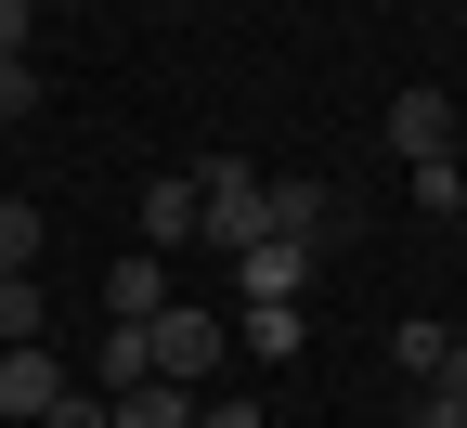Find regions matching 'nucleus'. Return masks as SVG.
Returning a JSON list of instances; mask_svg holds the SVG:
<instances>
[{
    "label": "nucleus",
    "mask_w": 467,
    "mask_h": 428,
    "mask_svg": "<svg viewBox=\"0 0 467 428\" xmlns=\"http://www.w3.org/2000/svg\"><path fill=\"white\" fill-rule=\"evenodd\" d=\"M195 234H208V247H260V234H273V182L247 156H208L195 169Z\"/></svg>",
    "instance_id": "1"
},
{
    "label": "nucleus",
    "mask_w": 467,
    "mask_h": 428,
    "mask_svg": "<svg viewBox=\"0 0 467 428\" xmlns=\"http://www.w3.org/2000/svg\"><path fill=\"white\" fill-rule=\"evenodd\" d=\"M377 130H389V156H402V169H429V156H454V104H441V91H389Z\"/></svg>",
    "instance_id": "4"
},
{
    "label": "nucleus",
    "mask_w": 467,
    "mask_h": 428,
    "mask_svg": "<svg viewBox=\"0 0 467 428\" xmlns=\"http://www.w3.org/2000/svg\"><path fill=\"white\" fill-rule=\"evenodd\" d=\"M441 390H454V402H467V338H454V350H441Z\"/></svg>",
    "instance_id": "20"
},
{
    "label": "nucleus",
    "mask_w": 467,
    "mask_h": 428,
    "mask_svg": "<svg viewBox=\"0 0 467 428\" xmlns=\"http://www.w3.org/2000/svg\"><path fill=\"white\" fill-rule=\"evenodd\" d=\"M104 312H117V325H156V312H169V273H156V247H130V260L104 273Z\"/></svg>",
    "instance_id": "6"
},
{
    "label": "nucleus",
    "mask_w": 467,
    "mask_h": 428,
    "mask_svg": "<svg viewBox=\"0 0 467 428\" xmlns=\"http://www.w3.org/2000/svg\"><path fill=\"white\" fill-rule=\"evenodd\" d=\"M143 363H156L169 390H208L221 363H234V325H221V312H182V298H169V312L143 325Z\"/></svg>",
    "instance_id": "2"
},
{
    "label": "nucleus",
    "mask_w": 467,
    "mask_h": 428,
    "mask_svg": "<svg viewBox=\"0 0 467 428\" xmlns=\"http://www.w3.org/2000/svg\"><path fill=\"white\" fill-rule=\"evenodd\" d=\"M441 350H454V325H389V363H402V377H416V390L441 377Z\"/></svg>",
    "instance_id": "12"
},
{
    "label": "nucleus",
    "mask_w": 467,
    "mask_h": 428,
    "mask_svg": "<svg viewBox=\"0 0 467 428\" xmlns=\"http://www.w3.org/2000/svg\"><path fill=\"white\" fill-rule=\"evenodd\" d=\"M195 428H273V415H260L247 390H221V402H195Z\"/></svg>",
    "instance_id": "16"
},
{
    "label": "nucleus",
    "mask_w": 467,
    "mask_h": 428,
    "mask_svg": "<svg viewBox=\"0 0 467 428\" xmlns=\"http://www.w3.org/2000/svg\"><path fill=\"white\" fill-rule=\"evenodd\" d=\"M273 234H299V247H337V195H325V182H273Z\"/></svg>",
    "instance_id": "8"
},
{
    "label": "nucleus",
    "mask_w": 467,
    "mask_h": 428,
    "mask_svg": "<svg viewBox=\"0 0 467 428\" xmlns=\"http://www.w3.org/2000/svg\"><path fill=\"white\" fill-rule=\"evenodd\" d=\"M402 182H416V221H454V208H467V169H454V156H429V169H402Z\"/></svg>",
    "instance_id": "13"
},
{
    "label": "nucleus",
    "mask_w": 467,
    "mask_h": 428,
    "mask_svg": "<svg viewBox=\"0 0 467 428\" xmlns=\"http://www.w3.org/2000/svg\"><path fill=\"white\" fill-rule=\"evenodd\" d=\"M26 338H52V298H39V273H0V350H26Z\"/></svg>",
    "instance_id": "10"
},
{
    "label": "nucleus",
    "mask_w": 467,
    "mask_h": 428,
    "mask_svg": "<svg viewBox=\"0 0 467 428\" xmlns=\"http://www.w3.org/2000/svg\"><path fill=\"white\" fill-rule=\"evenodd\" d=\"M234 338H247L260 363H299V338H312V325H299V298H247V325H234Z\"/></svg>",
    "instance_id": "9"
},
{
    "label": "nucleus",
    "mask_w": 467,
    "mask_h": 428,
    "mask_svg": "<svg viewBox=\"0 0 467 428\" xmlns=\"http://www.w3.org/2000/svg\"><path fill=\"white\" fill-rule=\"evenodd\" d=\"M26 26H39L26 0H0V66H26Z\"/></svg>",
    "instance_id": "18"
},
{
    "label": "nucleus",
    "mask_w": 467,
    "mask_h": 428,
    "mask_svg": "<svg viewBox=\"0 0 467 428\" xmlns=\"http://www.w3.org/2000/svg\"><path fill=\"white\" fill-rule=\"evenodd\" d=\"M117 428H195V390H169V377L117 390Z\"/></svg>",
    "instance_id": "11"
},
{
    "label": "nucleus",
    "mask_w": 467,
    "mask_h": 428,
    "mask_svg": "<svg viewBox=\"0 0 467 428\" xmlns=\"http://www.w3.org/2000/svg\"><path fill=\"white\" fill-rule=\"evenodd\" d=\"M402 428H467V402H454V390L429 377V390H416V415H402Z\"/></svg>",
    "instance_id": "17"
},
{
    "label": "nucleus",
    "mask_w": 467,
    "mask_h": 428,
    "mask_svg": "<svg viewBox=\"0 0 467 428\" xmlns=\"http://www.w3.org/2000/svg\"><path fill=\"white\" fill-rule=\"evenodd\" d=\"M0 273H39V208H26V195L0 208Z\"/></svg>",
    "instance_id": "14"
},
{
    "label": "nucleus",
    "mask_w": 467,
    "mask_h": 428,
    "mask_svg": "<svg viewBox=\"0 0 467 428\" xmlns=\"http://www.w3.org/2000/svg\"><path fill=\"white\" fill-rule=\"evenodd\" d=\"M78 377L66 363H52V338H26V350H0V428H39L52 402H66Z\"/></svg>",
    "instance_id": "3"
},
{
    "label": "nucleus",
    "mask_w": 467,
    "mask_h": 428,
    "mask_svg": "<svg viewBox=\"0 0 467 428\" xmlns=\"http://www.w3.org/2000/svg\"><path fill=\"white\" fill-rule=\"evenodd\" d=\"M312 260H325V247H299V234H260V247H234V286H247V298H299Z\"/></svg>",
    "instance_id": "5"
},
{
    "label": "nucleus",
    "mask_w": 467,
    "mask_h": 428,
    "mask_svg": "<svg viewBox=\"0 0 467 428\" xmlns=\"http://www.w3.org/2000/svg\"><path fill=\"white\" fill-rule=\"evenodd\" d=\"M143 247H195V169L143 182Z\"/></svg>",
    "instance_id": "7"
},
{
    "label": "nucleus",
    "mask_w": 467,
    "mask_h": 428,
    "mask_svg": "<svg viewBox=\"0 0 467 428\" xmlns=\"http://www.w3.org/2000/svg\"><path fill=\"white\" fill-rule=\"evenodd\" d=\"M39 428H117V402H104V390H66V402L39 415Z\"/></svg>",
    "instance_id": "15"
},
{
    "label": "nucleus",
    "mask_w": 467,
    "mask_h": 428,
    "mask_svg": "<svg viewBox=\"0 0 467 428\" xmlns=\"http://www.w3.org/2000/svg\"><path fill=\"white\" fill-rule=\"evenodd\" d=\"M39 104V66H0V117H26Z\"/></svg>",
    "instance_id": "19"
}]
</instances>
